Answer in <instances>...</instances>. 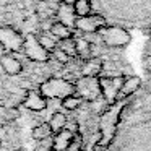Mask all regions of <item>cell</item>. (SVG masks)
<instances>
[{
    "mask_svg": "<svg viewBox=\"0 0 151 151\" xmlns=\"http://www.w3.org/2000/svg\"><path fill=\"white\" fill-rule=\"evenodd\" d=\"M52 55H54V59H55L57 62H59V63H63V65H65V63H68L70 59H72L68 54H65L62 49H59V47H55V49L52 50Z\"/></svg>",
    "mask_w": 151,
    "mask_h": 151,
    "instance_id": "7402d4cb",
    "label": "cell"
},
{
    "mask_svg": "<svg viewBox=\"0 0 151 151\" xmlns=\"http://www.w3.org/2000/svg\"><path fill=\"white\" fill-rule=\"evenodd\" d=\"M81 102H83V99L80 98V96L70 94V96H67V98L62 99V107L67 109V111H75V109H78L80 106H81Z\"/></svg>",
    "mask_w": 151,
    "mask_h": 151,
    "instance_id": "ffe728a7",
    "label": "cell"
},
{
    "mask_svg": "<svg viewBox=\"0 0 151 151\" xmlns=\"http://www.w3.org/2000/svg\"><path fill=\"white\" fill-rule=\"evenodd\" d=\"M41 94L44 98H59L63 99L75 93V85L62 78H50L41 85Z\"/></svg>",
    "mask_w": 151,
    "mask_h": 151,
    "instance_id": "6da1fadb",
    "label": "cell"
},
{
    "mask_svg": "<svg viewBox=\"0 0 151 151\" xmlns=\"http://www.w3.org/2000/svg\"><path fill=\"white\" fill-rule=\"evenodd\" d=\"M24 106H26L29 111H34V112H39V111H44L47 106V101L41 93L37 91H29L24 98Z\"/></svg>",
    "mask_w": 151,
    "mask_h": 151,
    "instance_id": "30bf717a",
    "label": "cell"
},
{
    "mask_svg": "<svg viewBox=\"0 0 151 151\" xmlns=\"http://www.w3.org/2000/svg\"><path fill=\"white\" fill-rule=\"evenodd\" d=\"M24 37L21 36L18 31H15L13 28L4 26L0 28V46L7 49L8 52H18L23 49Z\"/></svg>",
    "mask_w": 151,
    "mask_h": 151,
    "instance_id": "5b68a950",
    "label": "cell"
},
{
    "mask_svg": "<svg viewBox=\"0 0 151 151\" xmlns=\"http://www.w3.org/2000/svg\"><path fill=\"white\" fill-rule=\"evenodd\" d=\"M98 36L107 47H124L130 42V33L124 28H109L104 26L98 31Z\"/></svg>",
    "mask_w": 151,
    "mask_h": 151,
    "instance_id": "7a4b0ae2",
    "label": "cell"
},
{
    "mask_svg": "<svg viewBox=\"0 0 151 151\" xmlns=\"http://www.w3.org/2000/svg\"><path fill=\"white\" fill-rule=\"evenodd\" d=\"M57 47L62 49L65 54H68L70 57H75L76 55V46H75V39H73V37L62 39L60 42H57Z\"/></svg>",
    "mask_w": 151,
    "mask_h": 151,
    "instance_id": "44dd1931",
    "label": "cell"
},
{
    "mask_svg": "<svg viewBox=\"0 0 151 151\" xmlns=\"http://www.w3.org/2000/svg\"><path fill=\"white\" fill-rule=\"evenodd\" d=\"M75 91L81 99L94 101L101 94V86H99V78L96 76H83L75 83Z\"/></svg>",
    "mask_w": 151,
    "mask_h": 151,
    "instance_id": "3957f363",
    "label": "cell"
},
{
    "mask_svg": "<svg viewBox=\"0 0 151 151\" xmlns=\"http://www.w3.org/2000/svg\"><path fill=\"white\" fill-rule=\"evenodd\" d=\"M125 76H101L99 78V86H101V94L107 102H114L117 99L119 89L124 83Z\"/></svg>",
    "mask_w": 151,
    "mask_h": 151,
    "instance_id": "8992f818",
    "label": "cell"
},
{
    "mask_svg": "<svg viewBox=\"0 0 151 151\" xmlns=\"http://www.w3.org/2000/svg\"><path fill=\"white\" fill-rule=\"evenodd\" d=\"M73 12L76 17H86V15H91L93 5L89 0H76L73 4Z\"/></svg>",
    "mask_w": 151,
    "mask_h": 151,
    "instance_id": "ac0fdd59",
    "label": "cell"
},
{
    "mask_svg": "<svg viewBox=\"0 0 151 151\" xmlns=\"http://www.w3.org/2000/svg\"><path fill=\"white\" fill-rule=\"evenodd\" d=\"M59 21L63 24H67L68 28H75V21H76V15L73 12V7L72 5H65L62 4L59 7Z\"/></svg>",
    "mask_w": 151,
    "mask_h": 151,
    "instance_id": "7c38bea8",
    "label": "cell"
},
{
    "mask_svg": "<svg viewBox=\"0 0 151 151\" xmlns=\"http://www.w3.org/2000/svg\"><path fill=\"white\" fill-rule=\"evenodd\" d=\"M52 135V128L49 124H39L34 125V128L31 130V137L36 141H42V140H49V137Z\"/></svg>",
    "mask_w": 151,
    "mask_h": 151,
    "instance_id": "9a60e30c",
    "label": "cell"
},
{
    "mask_svg": "<svg viewBox=\"0 0 151 151\" xmlns=\"http://www.w3.org/2000/svg\"><path fill=\"white\" fill-rule=\"evenodd\" d=\"M49 125L52 128V133H57V132L63 130L67 125V115L63 112H54L49 120Z\"/></svg>",
    "mask_w": 151,
    "mask_h": 151,
    "instance_id": "e0dca14e",
    "label": "cell"
},
{
    "mask_svg": "<svg viewBox=\"0 0 151 151\" xmlns=\"http://www.w3.org/2000/svg\"><path fill=\"white\" fill-rule=\"evenodd\" d=\"M37 41H39V44L47 50V52H52L57 47V39L50 33H44V34H41V36H37Z\"/></svg>",
    "mask_w": 151,
    "mask_h": 151,
    "instance_id": "d6986e66",
    "label": "cell"
},
{
    "mask_svg": "<svg viewBox=\"0 0 151 151\" xmlns=\"http://www.w3.org/2000/svg\"><path fill=\"white\" fill-rule=\"evenodd\" d=\"M0 65H2V68H4V73L12 75V76L20 75L21 70H23L21 62L15 55H12V52L10 54H4V55L0 57Z\"/></svg>",
    "mask_w": 151,
    "mask_h": 151,
    "instance_id": "9c48e42d",
    "label": "cell"
},
{
    "mask_svg": "<svg viewBox=\"0 0 151 151\" xmlns=\"http://www.w3.org/2000/svg\"><path fill=\"white\" fill-rule=\"evenodd\" d=\"M49 33L52 34L55 39L62 41V39H67V37H72V28H68L67 24L57 21V23H52V24H50Z\"/></svg>",
    "mask_w": 151,
    "mask_h": 151,
    "instance_id": "5bb4252c",
    "label": "cell"
},
{
    "mask_svg": "<svg viewBox=\"0 0 151 151\" xmlns=\"http://www.w3.org/2000/svg\"><path fill=\"white\" fill-rule=\"evenodd\" d=\"M21 50L26 54L28 59L34 60V62H46V60H49V52L39 44L37 36H34V34H28L24 37Z\"/></svg>",
    "mask_w": 151,
    "mask_h": 151,
    "instance_id": "277c9868",
    "label": "cell"
},
{
    "mask_svg": "<svg viewBox=\"0 0 151 151\" xmlns=\"http://www.w3.org/2000/svg\"><path fill=\"white\" fill-rule=\"evenodd\" d=\"M75 133H72L70 130L63 128V130L57 132L55 138H52V145H50V151H67L72 145Z\"/></svg>",
    "mask_w": 151,
    "mask_h": 151,
    "instance_id": "ba28073f",
    "label": "cell"
},
{
    "mask_svg": "<svg viewBox=\"0 0 151 151\" xmlns=\"http://www.w3.org/2000/svg\"><path fill=\"white\" fill-rule=\"evenodd\" d=\"M141 85V80L138 76H128V78L124 80L120 89H119V94H117V99H124V98H128L132 96Z\"/></svg>",
    "mask_w": 151,
    "mask_h": 151,
    "instance_id": "8fae6325",
    "label": "cell"
},
{
    "mask_svg": "<svg viewBox=\"0 0 151 151\" xmlns=\"http://www.w3.org/2000/svg\"><path fill=\"white\" fill-rule=\"evenodd\" d=\"M62 2H63L65 5H72V7H73V4H75L76 0H62Z\"/></svg>",
    "mask_w": 151,
    "mask_h": 151,
    "instance_id": "603a6c76",
    "label": "cell"
},
{
    "mask_svg": "<svg viewBox=\"0 0 151 151\" xmlns=\"http://www.w3.org/2000/svg\"><path fill=\"white\" fill-rule=\"evenodd\" d=\"M106 26V18L102 15H86V17H76L75 28L81 33L93 34L98 33L101 28Z\"/></svg>",
    "mask_w": 151,
    "mask_h": 151,
    "instance_id": "52a82bcc",
    "label": "cell"
},
{
    "mask_svg": "<svg viewBox=\"0 0 151 151\" xmlns=\"http://www.w3.org/2000/svg\"><path fill=\"white\" fill-rule=\"evenodd\" d=\"M102 72V62L96 57H89L81 67L83 76H98Z\"/></svg>",
    "mask_w": 151,
    "mask_h": 151,
    "instance_id": "4fadbf2b",
    "label": "cell"
},
{
    "mask_svg": "<svg viewBox=\"0 0 151 151\" xmlns=\"http://www.w3.org/2000/svg\"><path fill=\"white\" fill-rule=\"evenodd\" d=\"M75 46H76V55H80L81 59H89V55L93 52V44L88 39H85V37L75 39Z\"/></svg>",
    "mask_w": 151,
    "mask_h": 151,
    "instance_id": "2e32d148",
    "label": "cell"
}]
</instances>
